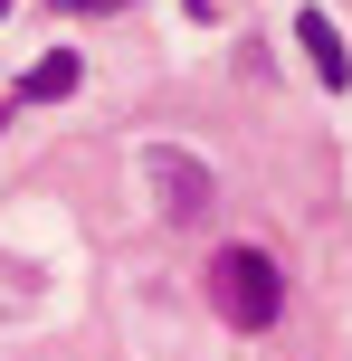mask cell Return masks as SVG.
I'll return each instance as SVG.
<instances>
[{
  "instance_id": "obj_3",
  "label": "cell",
  "mask_w": 352,
  "mask_h": 361,
  "mask_svg": "<svg viewBox=\"0 0 352 361\" xmlns=\"http://www.w3.org/2000/svg\"><path fill=\"white\" fill-rule=\"evenodd\" d=\"M152 171H162V190H171V209H181V219L210 209V171L190 162V152H152Z\"/></svg>"
},
{
  "instance_id": "obj_2",
  "label": "cell",
  "mask_w": 352,
  "mask_h": 361,
  "mask_svg": "<svg viewBox=\"0 0 352 361\" xmlns=\"http://www.w3.org/2000/svg\"><path fill=\"white\" fill-rule=\"evenodd\" d=\"M296 48L305 57H315V76H324V86H352V48H343V29H334V19H324V10H296Z\"/></svg>"
},
{
  "instance_id": "obj_6",
  "label": "cell",
  "mask_w": 352,
  "mask_h": 361,
  "mask_svg": "<svg viewBox=\"0 0 352 361\" xmlns=\"http://www.w3.org/2000/svg\"><path fill=\"white\" fill-rule=\"evenodd\" d=\"M0 19H10V0H0Z\"/></svg>"
},
{
  "instance_id": "obj_4",
  "label": "cell",
  "mask_w": 352,
  "mask_h": 361,
  "mask_svg": "<svg viewBox=\"0 0 352 361\" xmlns=\"http://www.w3.org/2000/svg\"><path fill=\"white\" fill-rule=\"evenodd\" d=\"M76 76H86V67H76V48H48L29 76H19V95H29V105H57V95H76Z\"/></svg>"
},
{
  "instance_id": "obj_1",
  "label": "cell",
  "mask_w": 352,
  "mask_h": 361,
  "mask_svg": "<svg viewBox=\"0 0 352 361\" xmlns=\"http://www.w3.org/2000/svg\"><path fill=\"white\" fill-rule=\"evenodd\" d=\"M210 305H219V324L267 333V324L286 314V276H277V257H267V247H219V257H210Z\"/></svg>"
},
{
  "instance_id": "obj_5",
  "label": "cell",
  "mask_w": 352,
  "mask_h": 361,
  "mask_svg": "<svg viewBox=\"0 0 352 361\" xmlns=\"http://www.w3.org/2000/svg\"><path fill=\"white\" fill-rule=\"evenodd\" d=\"M67 19H95V10H124V0H57Z\"/></svg>"
}]
</instances>
